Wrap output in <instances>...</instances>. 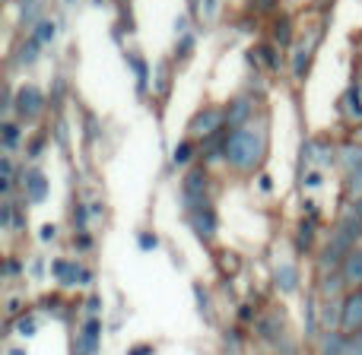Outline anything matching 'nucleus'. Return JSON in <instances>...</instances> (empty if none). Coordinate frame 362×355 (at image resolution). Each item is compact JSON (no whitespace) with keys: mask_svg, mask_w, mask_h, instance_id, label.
Listing matches in <instances>:
<instances>
[{"mask_svg":"<svg viewBox=\"0 0 362 355\" xmlns=\"http://www.w3.org/2000/svg\"><path fill=\"white\" fill-rule=\"evenodd\" d=\"M16 330L23 333V337H32V333H35V320H32V318H23V320L16 324Z\"/></svg>","mask_w":362,"mask_h":355,"instance_id":"nucleus-28","label":"nucleus"},{"mask_svg":"<svg viewBox=\"0 0 362 355\" xmlns=\"http://www.w3.org/2000/svg\"><path fill=\"white\" fill-rule=\"evenodd\" d=\"M159 248V238L153 231H140V251H156Z\"/></svg>","mask_w":362,"mask_h":355,"instance_id":"nucleus-25","label":"nucleus"},{"mask_svg":"<svg viewBox=\"0 0 362 355\" xmlns=\"http://www.w3.org/2000/svg\"><path fill=\"white\" fill-rule=\"evenodd\" d=\"M251 114H255V108H251V102L245 99V95H238V99H232V105L226 108V124L229 127H248L251 124Z\"/></svg>","mask_w":362,"mask_h":355,"instance_id":"nucleus-10","label":"nucleus"},{"mask_svg":"<svg viewBox=\"0 0 362 355\" xmlns=\"http://www.w3.org/2000/svg\"><path fill=\"white\" fill-rule=\"evenodd\" d=\"M38 235H42V241H51V238L57 235V229H54V225H42V231H38Z\"/></svg>","mask_w":362,"mask_h":355,"instance_id":"nucleus-32","label":"nucleus"},{"mask_svg":"<svg viewBox=\"0 0 362 355\" xmlns=\"http://www.w3.org/2000/svg\"><path fill=\"white\" fill-rule=\"evenodd\" d=\"M346 352V337L344 333H327L325 339H321V355H344Z\"/></svg>","mask_w":362,"mask_h":355,"instance_id":"nucleus-14","label":"nucleus"},{"mask_svg":"<svg viewBox=\"0 0 362 355\" xmlns=\"http://www.w3.org/2000/svg\"><path fill=\"white\" fill-rule=\"evenodd\" d=\"M181 203L187 212L206 206V172L204 169H191L181 181Z\"/></svg>","mask_w":362,"mask_h":355,"instance_id":"nucleus-2","label":"nucleus"},{"mask_svg":"<svg viewBox=\"0 0 362 355\" xmlns=\"http://www.w3.org/2000/svg\"><path fill=\"white\" fill-rule=\"evenodd\" d=\"M67 4H74V0H67Z\"/></svg>","mask_w":362,"mask_h":355,"instance_id":"nucleus-40","label":"nucleus"},{"mask_svg":"<svg viewBox=\"0 0 362 355\" xmlns=\"http://www.w3.org/2000/svg\"><path fill=\"white\" fill-rule=\"evenodd\" d=\"M257 6H261V10H270V6H274V0H257Z\"/></svg>","mask_w":362,"mask_h":355,"instance_id":"nucleus-37","label":"nucleus"},{"mask_svg":"<svg viewBox=\"0 0 362 355\" xmlns=\"http://www.w3.org/2000/svg\"><path fill=\"white\" fill-rule=\"evenodd\" d=\"M274 32H276V38H280V44H289V19H286V16H283L280 23H276V29H274Z\"/></svg>","mask_w":362,"mask_h":355,"instance_id":"nucleus-26","label":"nucleus"},{"mask_svg":"<svg viewBox=\"0 0 362 355\" xmlns=\"http://www.w3.org/2000/svg\"><path fill=\"white\" fill-rule=\"evenodd\" d=\"M344 355H362V333H356V337L346 339V352Z\"/></svg>","mask_w":362,"mask_h":355,"instance_id":"nucleus-27","label":"nucleus"},{"mask_svg":"<svg viewBox=\"0 0 362 355\" xmlns=\"http://www.w3.org/2000/svg\"><path fill=\"white\" fill-rule=\"evenodd\" d=\"M99 337H102V320L89 318L86 324L80 327V337H76V355H95V349H99Z\"/></svg>","mask_w":362,"mask_h":355,"instance_id":"nucleus-6","label":"nucleus"},{"mask_svg":"<svg viewBox=\"0 0 362 355\" xmlns=\"http://www.w3.org/2000/svg\"><path fill=\"white\" fill-rule=\"evenodd\" d=\"M340 159H344V165H346V172H356L362 169V146H344L340 150Z\"/></svg>","mask_w":362,"mask_h":355,"instance_id":"nucleus-16","label":"nucleus"},{"mask_svg":"<svg viewBox=\"0 0 362 355\" xmlns=\"http://www.w3.org/2000/svg\"><path fill=\"white\" fill-rule=\"evenodd\" d=\"M194 51V35H181V44H178V54L187 57Z\"/></svg>","mask_w":362,"mask_h":355,"instance_id":"nucleus-29","label":"nucleus"},{"mask_svg":"<svg viewBox=\"0 0 362 355\" xmlns=\"http://www.w3.org/2000/svg\"><path fill=\"white\" fill-rule=\"evenodd\" d=\"M340 279H344V286H353V289L362 286V248H353L346 254V260L340 263Z\"/></svg>","mask_w":362,"mask_h":355,"instance_id":"nucleus-9","label":"nucleus"},{"mask_svg":"<svg viewBox=\"0 0 362 355\" xmlns=\"http://www.w3.org/2000/svg\"><path fill=\"white\" fill-rule=\"evenodd\" d=\"M42 146H45V137H35V140H32V146H29V156L32 159L42 156Z\"/></svg>","mask_w":362,"mask_h":355,"instance_id":"nucleus-31","label":"nucleus"},{"mask_svg":"<svg viewBox=\"0 0 362 355\" xmlns=\"http://www.w3.org/2000/svg\"><path fill=\"white\" fill-rule=\"evenodd\" d=\"M312 231H315V222H312V219H308V222H302V229H299V248H302V251L312 248Z\"/></svg>","mask_w":362,"mask_h":355,"instance_id":"nucleus-21","label":"nucleus"},{"mask_svg":"<svg viewBox=\"0 0 362 355\" xmlns=\"http://www.w3.org/2000/svg\"><path fill=\"white\" fill-rule=\"evenodd\" d=\"M264 150H267V137H264L261 127L248 124V127H238L226 137V150L223 159L238 172H255L264 159Z\"/></svg>","mask_w":362,"mask_h":355,"instance_id":"nucleus-1","label":"nucleus"},{"mask_svg":"<svg viewBox=\"0 0 362 355\" xmlns=\"http://www.w3.org/2000/svg\"><path fill=\"white\" fill-rule=\"evenodd\" d=\"M127 61H131L134 73H137V89L144 92V89H146V73H150V70H146V61H144V57H137V54H131Z\"/></svg>","mask_w":362,"mask_h":355,"instance_id":"nucleus-17","label":"nucleus"},{"mask_svg":"<svg viewBox=\"0 0 362 355\" xmlns=\"http://www.w3.org/2000/svg\"><path fill=\"white\" fill-rule=\"evenodd\" d=\"M23 184H25V197H29V203H42V200L48 197V178H45L38 169L23 172Z\"/></svg>","mask_w":362,"mask_h":355,"instance_id":"nucleus-11","label":"nucleus"},{"mask_svg":"<svg viewBox=\"0 0 362 355\" xmlns=\"http://www.w3.org/2000/svg\"><path fill=\"white\" fill-rule=\"evenodd\" d=\"M305 181H308L312 187H318V184H321V175H318V172H308V178H305Z\"/></svg>","mask_w":362,"mask_h":355,"instance_id":"nucleus-34","label":"nucleus"},{"mask_svg":"<svg viewBox=\"0 0 362 355\" xmlns=\"http://www.w3.org/2000/svg\"><path fill=\"white\" fill-rule=\"evenodd\" d=\"M131 355H153V346H137V349H131Z\"/></svg>","mask_w":362,"mask_h":355,"instance_id":"nucleus-33","label":"nucleus"},{"mask_svg":"<svg viewBox=\"0 0 362 355\" xmlns=\"http://www.w3.org/2000/svg\"><path fill=\"white\" fill-rule=\"evenodd\" d=\"M318 38H321V32H312L308 38H302V42H299V48H296V61H293L296 76H305L308 57H312V51H315V44H318Z\"/></svg>","mask_w":362,"mask_h":355,"instance_id":"nucleus-12","label":"nucleus"},{"mask_svg":"<svg viewBox=\"0 0 362 355\" xmlns=\"http://www.w3.org/2000/svg\"><path fill=\"white\" fill-rule=\"evenodd\" d=\"M13 108H16L19 118L35 121L38 114H42V108H45V95H42V89H35V86H23V89L16 92V99H13Z\"/></svg>","mask_w":362,"mask_h":355,"instance_id":"nucleus-4","label":"nucleus"},{"mask_svg":"<svg viewBox=\"0 0 362 355\" xmlns=\"http://www.w3.org/2000/svg\"><path fill=\"white\" fill-rule=\"evenodd\" d=\"M344 311H340V330L344 333H362V292H350L344 299Z\"/></svg>","mask_w":362,"mask_h":355,"instance_id":"nucleus-5","label":"nucleus"},{"mask_svg":"<svg viewBox=\"0 0 362 355\" xmlns=\"http://www.w3.org/2000/svg\"><path fill=\"white\" fill-rule=\"evenodd\" d=\"M353 212H356V216L362 219V197H359V200H353Z\"/></svg>","mask_w":362,"mask_h":355,"instance_id":"nucleus-36","label":"nucleus"},{"mask_svg":"<svg viewBox=\"0 0 362 355\" xmlns=\"http://www.w3.org/2000/svg\"><path fill=\"white\" fill-rule=\"evenodd\" d=\"M13 273H19V263L16 260H6V276H13Z\"/></svg>","mask_w":362,"mask_h":355,"instance_id":"nucleus-35","label":"nucleus"},{"mask_svg":"<svg viewBox=\"0 0 362 355\" xmlns=\"http://www.w3.org/2000/svg\"><path fill=\"white\" fill-rule=\"evenodd\" d=\"M346 112H350V118H362V102H359V86H353L350 92H346Z\"/></svg>","mask_w":362,"mask_h":355,"instance_id":"nucleus-19","label":"nucleus"},{"mask_svg":"<svg viewBox=\"0 0 362 355\" xmlns=\"http://www.w3.org/2000/svg\"><path fill=\"white\" fill-rule=\"evenodd\" d=\"M16 140H19L16 124H4V146L6 150H16Z\"/></svg>","mask_w":362,"mask_h":355,"instance_id":"nucleus-24","label":"nucleus"},{"mask_svg":"<svg viewBox=\"0 0 362 355\" xmlns=\"http://www.w3.org/2000/svg\"><path fill=\"white\" fill-rule=\"evenodd\" d=\"M35 57H38V42H35V38H29V42L23 44V51H19V61H23V64H35Z\"/></svg>","mask_w":362,"mask_h":355,"instance_id":"nucleus-20","label":"nucleus"},{"mask_svg":"<svg viewBox=\"0 0 362 355\" xmlns=\"http://www.w3.org/2000/svg\"><path fill=\"white\" fill-rule=\"evenodd\" d=\"M51 273L57 276V282H61V286H76V282H89V279H93V273H89V270H80L74 260H54V263H51Z\"/></svg>","mask_w":362,"mask_h":355,"instance_id":"nucleus-7","label":"nucleus"},{"mask_svg":"<svg viewBox=\"0 0 362 355\" xmlns=\"http://www.w3.org/2000/svg\"><path fill=\"white\" fill-rule=\"evenodd\" d=\"M318 4H321V6H327V4H331V0H318Z\"/></svg>","mask_w":362,"mask_h":355,"instance_id":"nucleus-39","label":"nucleus"},{"mask_svg":"<svg viewBox=\"0 0 362 355\" xmlns=\"http://www.w3.org/2000/svg\"><path fill=\"white\" fill-rule=\"evenodd\" d=\"M226 124V112L223 108H204V112H197L194 114V121H191V133L194 137H216L219 133V127Z\"/></svg>","mask_w":362,"mask_h":355,"instance_id":"nucleus-3","label":"nucleus"},{"mask_svg":"<svg viewBox=\"0 0 362 355\" xmlns=\"http://www.w3.org/2000/svg\"><path fill=\"white\" fill-rule=\"evenodd\" d=\"M356 140H359V143H362V127H359V131H356Z\"/></svg>","mask_w":362,"mask_h":355,"instance_id":"nucleus-38","label":"nucleus"},{"mask_svg":"<svg viewBox=\"0 0 362 355\" xmlns=\"http://www.w3.org/2000/svg\"><path fill=\"white\" fill-rule=\"evenodd\" d=\"M350 187H353V191H356V193H359V197H362V169H356V172H350Z\"/></svg>","mask_w":362,"mask_h":355,"instance_id":"nucleus-30","label":"nucleus"},{"mask_svg":"<svg viewBox=\"0 0 362 355\" xmlns=\"http://www.w3.org/2000/svg\"><path fill=\"white\" fill-rule=\"evenodd\" d=\"M257 51H261V57H264V61H267V67H270V70H276V67H280V57H276L274 44H261V48H257Z\"/></svg>","mask_w":362,"mask_h":355,"instance_id":"nucleus-22","label":"nucleus"},{"mask_svg":"<svg viewBox=\"0 0 362 355\" xmlns=\"http://www.w3.org/2000/svg\"><path fill=\"white\" fill-rule=\"evenodd\" d=\"M191 143H178L175 146V152H172V162H175V165H185L187 162V159H191Z\"/></svg>","mask_w":362,"mask_h":355,"instance_id":"nucleus-23","label":"nucleus"},{"mask_svg":"<svg viewBox=\"0 0 362 355\" xmlns=\"http://www.w3.org/2000/svg\"><path fill=\"white\" fill-rule=\"evenodd\" d=\"M191 229L197 238H204V241H210L213 235H216V212L210 210V206H200V210L191 212Z\"/></svg>","mask_w":362,"mask_h":355,"instance_id":"nucleus-8","label":"nucleus"},{"mask_svg":"<svg viewBox=\"0 0 362 355\" xmlns=\"http://www.w3.org/2000/svg\"><path fill=\"white\" fill-rule=\"evenodd\" d=\"M54 35H57L54 19H38V23H35V32H32V38H35L38 44H48Z\"/></svg>","mask_w":362,"mask_h":355,"instance_id":"nucleus-15","label":"nucleus"},{"mask_svg":"<svg viewBox=\"0 0 362 355\" xmlns=\"http://www.w3.org/2000/svg\"><path fill=\"white\" fill-rule=\"evenodd\" d=\"M197 13H200V19H204V23H213V19H216V13H219V0H200Z\"/></svg>","mask_w":362,"mask_h":355,"instance_id":"nucleus-18","label":"nucleus"},{"mask_svg":"<svg viewBox=\"0 0 362 355\" xmlns=\"http://www.w3.org/2000/svg\"><path fill=\"white\" fill-rule=\"evenodd\" d=\"M274 282L280 292H296V286H299V270H296L293 263H280V267L274 270Z\"/></svg>","mask_w":362,"mask_h":355,"instance_id":"nucleus-13","label":"nucleus"}]
</instances>
